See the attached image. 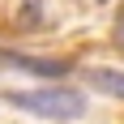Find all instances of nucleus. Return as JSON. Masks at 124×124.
I'll return each mask as SVG.
<instances>
[{"instance_id": "f257e3e1", "label": "nucleus", "mask_w": 124, "mask_h": 124, "mask_svg": "<svg viewBox=\"0 0 124 124\" xmlns=\"http://www.w3.org/2000/svg\"><path fill=\"white\" fill-rule=\"evenodd\" d=\"M9 103L39 120H77L86 116V94L73 86H43V90H13Z\"/></svg>"}, {"instance_id": "7ed1b4c3", "label": "nucleus", "mask_w": 124, "mask_h": 124, "mask_svg": "<svg viewBox=\"0 0 124 124\" xmlns=\"http://www.w3.org/2000/svg\"><path fill=\"white\" fill-rule=\"evenodd\" d=\"M81 81L99 94H111V99H124V73L120 69H81Z\"/></svg>"}, {"instance_id": "20e7f679", "label": "nucleus", "mask_w": 124, "mask_h": 124, "mask_svg": "<svg viewBox=\"0 0 124 124\" xmlns=\"http://www.w3.org/2000/svg\"><path fill=\"white\" fill-rule=\"evenodd\" d=\"M116 47L124 51V13H120V17H116Z\"/></svg>"}, {"instance_id": "f03ea898", "label": "nucleus", "mask_w": 124, "mask_h": 124, "mask_svg": "<svg viewBox=\"0 0 124 124\" xmlns=\"http://www.w3.org/2000/svg\"><path fill=\"white\" fill-rule=\"evenodd\" d=\"M4 64L26 69V73H34V77H64L73 69L69 60H39V56H13V51H4Z\"/></svg>"}]
</instances>
